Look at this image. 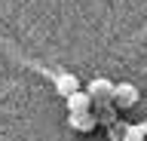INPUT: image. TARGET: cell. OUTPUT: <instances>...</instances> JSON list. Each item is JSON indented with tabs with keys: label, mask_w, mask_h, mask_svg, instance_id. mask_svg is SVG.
<instances>
[{
	"label": "cell",
	"mask_w": 147,
	"mask_h": 141,
	"mask_svg": "<svg viewBox=\"0 0 147 141\" xmlns=\"http://www.w3.org/2000/svg\"><path fill=\"white\" fill-rule=\"evenodd\" d=\"M144 135H147V123H135V126L126 129L123 141H144Z\"/></svg>",
	"instance_id": "5"
},
{
	"label": "cell",
	"mask_w": 147,
	"mask_h": 141,
	"mask_svg": "<svg viewBox=\"0 0 147 141\" xmlns=\"http://www.w3.org/2000/svg\"><path fill=\"white\" fill-rule=\"evenodd\" d=\"M55 92L61 95V98H71L74 92H80V83H77V77L67 74V71H64V74H58V77H55Z\"/></svg>",
	"instance_id": "1"
},
{
	"label": "cell",
	"mask_w": 147,
	"mask_h": 141,
	"mask_svg": "<svg viewBox=\"0 0 147 141\" xmlns=\"http://www.w3.org/2000/svg\"><path fill=\"white\" fill-rule=\"evenodd\" d=\"M89 95H113V83H110V80H92L89 83Z\"/></svg>",
	"instance_id": "6"
},
{
	"label": "cell",
	"mask_w": 147,
	"mask_h": 141,
	"mask_svg": "<svg viewBox=\"0 0 147 141\" xmlns=\"http://www.w3.org/2000/svg\"><path fill=\"white\" fill-rule=\"evenodd\" d=\"M67 123H71L74 129H80V132H92L95 129V117H92L89 111L86 113H67Z\"/></svg>",
	"instance_id": "4"
},
{
	"label": "cell",
	"mask_w": 147,
	"mask_h": 141,
	"mask_svg": "<svg viewBox=\"0 0 147 141\" xmlns=\"http://www.w3.org/2000/svg\"><path fill=\"white\" fill-rule=\"evenodd\" d=\"M113 95H117V101L123 104V107H132V104L138 101V89L132 83H119V86H113Z\"/></svg>",
	"instance_id": "2"
},
{
	"label": "cell",
	"mask_w": 147,
	"mask_h": 141,
	"mask_svg": "<svg viewBox=\"0 0 147 141\" xmlns=\"http://www.w3.org/2000/svg\"><path fill=\"white\" fill-rule=\"evenodd\" d=\"M89 101H92L89 92H74L67 98V113H86L89 111Z\"/></svg>",
	"instance_id": "3"
}]
</instances>
